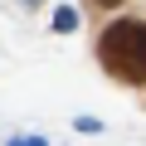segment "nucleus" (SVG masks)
<instances>
[{
  "label": "nucleus",
  "instance_id": "f257e3e1",
  "mask_svg": "<svg viewBox=\"0 0 146 146\" xmlns=\"http://www.w3.org/2000/svg\"><path fill=\"white\" fill-rule=\"evenodd\" d=\"M98 58L112 78L146 88V25L141 20H112L98 34Z\"/></svg>",
  "mask_w": 146,
  "mask_h": 146
},
{
  "label": "nucleus",
  "instance_id": "f03ea898",
  "mask_svg": "<svg viewBox=\"0 0 146 146\" xmlns=\"http://www.w3.org/2000/svg\"><path fill=\"white\" fill-rule=\"evenodd\" d=\"M54 29L58 34H73V29H78V10H73V5H58L54 10Z\"/></svg>",
  "mask_w": 146,
  "mask_h": 146
},
{
  "label": "nucleus",
  "instance_id": "7ed1b4c3",
  "mask_svg": "<svg viewBox=\"0 0 146 146\" xmlns=\"http://www.w3.org/2000/svg\"><path fill=\"white\" fill-rule=\"evenodd\" d=\"M5 146H49L44 136H20V141H5Z\"/></svg>",
  "mask_w": 146,
  "mask_h": 146
},
{
  "label": "nucleus",
  "instance_id": "20e7f679",
  "mask_svg": "<svg viewBox=\"0 0 146 146\" xmlns=\"http://www.w3.org/2000/svg\"><path fill=\"white\" fill-rule=\"evenodd\" d=\"M20 5H25V10H39V5H44V0H20Z\"/></svg>",
  "mask_w": 146,
  "mask_h": 146
},
{
  "label": "nucleus",
  "instance_id": "39448f33",
  "mask_svg": "<svg viewBox=\"0 0 146 146\" xmlns=\"http://www.w3.org/2000/svg\"><path fill=\"white\" fill-rule=\"evenodd\" d=\"M98 5H102V10H117V5H122V0H98Z\"/></svg>",
  "mask_w": 146,
  "mask_h": 146
}]
</instances>
